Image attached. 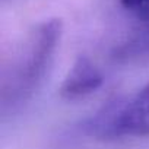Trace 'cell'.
I'll return each mask as SVG.
<instances>
[{
    "mask_svg": "<svg viewBox=\"0 0 149 149\" xmlns=\"http://www.w3.org/2000/svg\"><path fill=\"white\" fill-rule=\"evenodd\" d=\"M116 58L123 61H134L149 58V21L142 25L118 47L116 48Z\"/></svg>",
    "mask_w": 149,
    "mask_h": 149,
    "instance_id": "277c9868",
    "label": "cell"
},
{
    "mask_svg": "<svg viewBox=\"0 0 149 149\" xmlns=\"http://www.w3.org/2000/svg\"><path fill=\"white\" fill-rule=\"evenodd\" d=\"M61 34L60 19H48L29 34L12 66L3 74L0 95L3 116L22 108L42 86L53 66Z\"/></svg>",
    "mask_w": 149,
    "mask_h": 149,
    "instance_id": "6da1fadb",
    "label": "cell"
},
{
    "mask_svg": "<svg viewBox=\"0 0 149 149\" xmlns=\"http://www.w3.org/2000/svg\"><path fill=\"white\" fill-rule=\"evenodd\" d=\"M121 6L139 18L140 22L149 21V0H120Z\"/></svg>",
    "mask_w": 149,
    "mask_h": 149,
    "instance_id": "5b68a950",
    "label": "cell"
},
{
    "mask_svg": "<svg viewBox=\"0 0 149 149\" xmlns=\"http://www.w3.org/2000/svg\"><path fill=\"white\" fill-rule=\"evenodd\" d=\"M104 84L100 69L85 56H81L70 67L60 86V95L64 100L74 101L97 92Z\"/></svg>",
    "mask_w": 149,
    "mask_h": 149,
    "instance_id": "3957f363",
    "label": "cell"
},
{
    "mask_svg": "<svg viewBox=\"0 0 149 149\" xmlns=\"http://www.w3.org/2000/svg\"><path fill=\"white\" fill-rule=\"evenodd\" d=\"M85 132L104 140L149 136V84L130 97L110 101L86 121Z\"/></svg>",
    "mask_w": 149,
    "mask_h": 149,
    "instance_id": "7a4b0ae2",
    "label": "cell"
}]
</instances>
